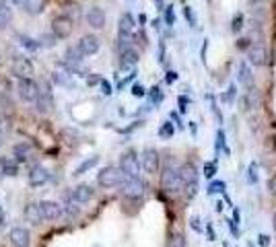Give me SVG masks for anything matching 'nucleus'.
<instances>
[{
  "mask_svg": "<svg viewBox=\"0 0 276 247\" xmlns=\"http://www.w3.org/2000/svg\"><path fill=\"white\" fill-rule=\"evenodd\" d=\"M62 11H64V17H68L72 23L80 19V7L76 3H70V0H68V3L62 5Z\"/></svg>",
  "mask_w": 276,
  "mask_h": 247,
  "instance_id": "393cba45",
  "label": "nucleus"
},
{
  "mask_svg": "<svg viewBox=\"0 0 276 247\" xmlns=\"http://www.w3.org/2000/svg\"><path fill=\"white\" fill-rule=\"evenodd\" d=\"M151 99H153L155 103H161V101H163V93H161L159 87H153V89H151Z\"/></svg>",
  "mask_w": 276,
  "mask_h": 247,
  "instance_id": "79ce46f5",
  "label": "nucleus"
},
{
  "mask_svg": "<svg viewBox=\"0 0 276 247\" xmlns=\"http://www.w3.org/2000/svg\"><path fill=\"white\" fill-rule=\"evenodd\" d=\"M39 210L44 220H58L62 216V206L54 200H41L39 202Z\"/></svg>",
  "mask_w": 276,
  "mask_h": 247,
  "instance_id": "9b49d317",
  "label": "nucleus"
},
{
  "mask_svg": "<svg viewBox=\"0 0 276 247\" xmlns=\"http://www.w3.org/2000/svg\"><path fill=\"white\" fill-rule=\"evenodd\" d=\"M183 17H186V21L190 23V27H196V15H194L192 7H183Z\"/></svg>",
  "mask_w": 276,
  "mask_h": 247,
  "instance_id": "72a5a7b5",
  "label": "nucleus"
},
{
  "mask_svg": "<svg viewBox=\"0 0 276 247\" xmlns=\"http://www.w3.org/2000/svg\"><path fill=\"white\" fill-rule=\"evenodd\" d=\"M101 83V91H103V95H112V85L108 83V80H99Z\"/></svg>",
  "mask_w": 276,
  "mask_h": 247,
  "instance_id": "09e8293b",
  "label": "nucleus"
},
{
  "mask_svg": "<svg viewBox=\"0 0 276 247\" xmlns=\"http://www.w3.org/2000/svg\"><path fill=\"white\" fill-rule=\"evenodd\" d=\"M3 224H5V222H3V214H0V227H3Z\"/></svg>",
  "mask_w": 276,
  "mask_h": 247,
  "instance_id": "680f3d73",
  "label": "nucleus"
},
{
  "mask_svg": "<svg viewBox=\"0 0 276 247\" xmlns=\"http://www.w3.org/2000/svg\"><path fill=\"white\" fill-rule=\"evenodd\" d=\"M177 80V72L175 70H167V74H165V83L167 85H173Z\"/></svg>",
  "mask_w": 276,
  "mask_h": 247,
  "instance_id": "de8ad7c7",
  "label": "nucleus"
},
{
  "mask_svg": "<svg viewBox=\"0 0 276 247\" xmlns=\"http://www.w3.org/2000/svg\"><path fill=\"white\" fill-rule=\"evenodd\" d=\"M0 163H3V171H5L7 177H17L19 175V163L15 159H11V156H3Z\"/></svg>",
  "mask_w": 276,
  "mask_h": 247,
  "instance_id": "5701e85b",
  "label": "nucleus"
},
{
  "mask_svg": "<svg viewBox=\"0 0 276 247\" xmlns=\"http://www.w3.org/2000/svg\"><path fill=\"white\" fill-rule=\"evenodd\" d=\"M0 208H3V206H0Z\"/></svg>",
  "mask_w": 276,
  "mask_h": 247,
  "instance_id": "0e129e2a",
  "label": "nucleus"
},
{
  "mask_svg": "<svg viewBox=\"0 0 276 247\" xmlns=\"http://www.w3.org/2000/svg\"><path fill=\"white\" fill-rule=\"evenodd\" d=\"M249 46H251V39H249V37L237 39V50H249Z\"/></svg>",
  "mask_w": 276,
  "mask_h": 247,
  "instance_id": "a18cd8bd",
  "label": "nucleus"
},
{
  "mask_svg": "<svg viewBox=\"0 0 276 247\" xmlns=\"http://www.w3.org/2000/svg\"><path fill=\"white\" fill-rule=\"evenodd\" d=\"M52 80L60 87H74V80H72V74L68 70V66L66 64H60L58 68L52 72Z\"/></svg>",
  "mask_w": 276,
  "mask_h": 247,
  "instance_id": "2eb2a0df",
  "label": "nucleus"
},
{
  "mask_svg": "<svg viewBox=\"0 0 276 247\" xmlns=\"http://www.w3.org/2000/svg\"><path fill=\"white\" fill-rule=\"evenodd\" d=\"M132 95H134V97H144V95H146L144 87H142V85H132Z\"/></svg>",
  "mask_w": 276,
  "mask_h": 247,
  "instance_id": "49530a36",
  "label": "nucleus"
},
{
  "mask_svg": "<svg viewBox=\"0 0 276 247\" xmlns=\"http://www.w3.org/2000/svg\"><path fill=\"white\" fill-rule=\"evenodd\" d=\"M247 58H249V64L253 66H264L268 60V54H266V48H264V43H253V46H249L247 50Z\"/></svg>",
  "mask_w": 276,
  "mask_h": 247,
  "instance_id": "4468645a",
  "label": "nucleus"
},
{
  "mask_svg": "<svg viewBox=\"0 0 276 247\" xmlns=\"http://www.w3.org/2000/svg\"><path fill=\"white\" fill-rule=\"evenodd\" d=\"M175 134V126L171 122H163L161 128H159V138L163 140H171V136Z\"/></svg>",
  "mask_w": 276,
  "mask_h": 247,
  "instance_id": "c85d7f7f",
  "label": "nucleus"
},
{
  "mask_svg": "<svg viewBox=\"0 0 276 247\" xmlns=\"http://www.w3.org/2000/svg\"><path fill=\"white\" fill-rule=\"evenodd\" d=\"M221 148H223L225 154H229V148H227V144H225V132H223V130L217 132V150H221Z\"/></svg>",
  "mask_w": 276,
  "mask_h": 247,
  "instance_id": "f704fd0d",
  "label": "nucleus"
},
{
  "mask_svg": "<svg viewBox=\"0 0 276 247\" xmlns=\"http://www.w3.org/2000/svg\"><path fill=\"white\" fill-rule=\"evenodd\" d=\"M165 23L169 27L175 25V11H173V7H165Z\"/></svg>",
  "mask_w": 276,
  "mask_h": 247,
  "instance_id": "473e14b6",
  "label": "nucleus"
},
{
  "mask_svg": "<svg viewBox=\"0 0 276 247\" xmlns=\"http://www.w3.org/2000/svg\"><path fill=\"white\" fill-rule=\"evenodd\" d=\"M99 163V154H93V156H89V159H84L76 169H74V177H78V175H82V173H87V171H91L95 165Z\"/></svg>",
  "mask_w": 276,
  "mask_h": 247,
  "instance_id": "b1692460",
  "label": "nucleus"
},
{
  "mask_svg": "<svg viewBox=\"0 0 276 247\" xmlns=\"http://www.w3.org/2000/svg\"><path fill=\"white\" fill-rule=\"evenodd\" d=\"M217 173V161H210V163H204V177L206 179H212Z\"/></svg>",
  "mask_w": 276,
  "mask_h": 247,
  "instance_id": "2f4dec72",
  "label": "nucleus"
},
{
  "mask_svg": "<svg viewBox=\"0 0 276 247\" xmlns=\"http://www.w3.org/2000/svg\"><path fill=\"white\" fill-rule=\"evenodd\" d=\"M266 188L270 192V196H276V175H270L268 182H266Z\"/></svg>",
  "mask_w": 276,
  "mask_h": 247,
  "instance_id": "a19ab883",
  "label": "nucleus"
},
{
  "mask_svg": "<svg viewBox=\"0 0 276 247\" xmlns=\"http://www.w3.org/2000/svg\"><path fill=\"white\" fill-rule=\"evenodd\" d=\"M159 152L155 148H144L142 152V169L148 173V175H155L159 173Z\"/></svg>",
  "mask_w": 276,
  "mask_h": 247,
  "instance_id": "9d476101",
  "label": "nucleus"
},
{
  "mask_svg": "<svg viewBox=\"0 0 276 247\" xmlns=\"http://www.w3.org/2000/svg\"><path fill=\"white\" fill-rule=\"evenodd\" d=\"M13 5H23V0H11Z\"/></svg>",
  "mask_w": 276,
  "mask_h": 247,
  "instance_id": "6e6d98bb",
  "label": "nucleus"
},
{
  "mask_svg": "<svg viewBox=\"0 0 276 247\" xmlns=\"http://www.w3.org/2000/svg\"><path fill=\"white\" fill-rule=\"evenodd\" d=\"M138 60H140V56H138V52L132 46L120 52V66H122L124 70H132L134 66L138 64Z\"/></svg>",
  "mask_w": 276,
  "mask_h": 247,
  "instance_id": "dca6fc26",
  "label": "nucleus"
},
{
  "mask_svg": "<svg viewBox=\"0 0 276 247\" xmlns=\"http://www.w3.org/2000/svg\"><path fill=\"white\" fill-rule=\"evenodd\" d=\"M11 21H13V11L7 5H0V29L9 27Z\"/></svg>",
  "mask_w": 276,
  "mask_h": 247,
  "instance_id": "cd10ccee",
  "label": "nucleus"
},
{
  "mask_svg": "<svg viewBox=\"0 0 276 247\" xmlns=\"http://www.w3.org/2000/svg\"><path fill=\"white\" fill-rule=\"evenodd\" d=\"M9 239H11L13 247H29V243H31V233H29V229H25V227H15V229H11Z\"/></svg>",
  "mask_w": 276,
  "mask_h": 247,
  "instance_id": "ddd939ff",
  "label": "nucleus"
},
{
  "mask_svg": "<svg viewBox=\"0 0 276 247\" xmlns=\"http://www.w3.org/2000/svg\"><path fill=\"white\" fill-rule=\"evenodd\" d=\"M206 235H208V241H215L217 239V235H215V231H212L210 224H206Z\"/></svg>",
  "mask_w": 276,
  "mask_h": 247,
  "instance_id": "3c124183",
  "label": "nucleus"
},
{
  "mask_svg": "<svg viewBox=\"0 0 276 247\" xmlns=\"http://www.w3.org/2000/svg\"><path fill=\"white\" fill-rule=\"evenodd\" d=\"M3 138H5V134H3V132H0V146H3Z\"/></svg>",
  "mask_w": 276,
  "mask_h": 247,
  "instance_id": "052dcab7",
  "label": "nucleus"
},
{
  "mask_svg": "<svg viewBox=\"0 0 276 247\" xmlns=\"http://www.w3.org/2000/svg\"><path fill=\"white\" fill-rule=\"evenodd\" d=\"M72 29H74V25H72V21H70L68 17H64V15L54 17V21H52V33L56 35V39H66V37H70Z\"/></svg>",
  "mask_w": 276,
  "mask_h": 247,
  "instance_id": "6e6552de",
  "label": "nucleus"
},
{
  "mask_svg": "<svg viewBox=\"0 0 276 247\" xmlns=\"http://www.w3.org/2000/svg\"><path fill=\"white\" fill-rule=\"evenodd\" d=\"M188 97L186 95H179L177 97V105H179V114H186V111H188Z\"/></svg>",
  "mask_w": 276,
  "mask_h": 247,
  "instance_id": "37998d69",
  "label": "nucleus"
},
{
  "mask_svg": "<svg viewBox=\"0 0 276 247\" xmlns=\"http://www.w3.org/2000/svg\"><path fill=\"white\" fill-rule=\"evenodd\" d=\"M120 169L126 177H138L140 173V161H138V154L136 150H126L120 156Z\"/></svg>",
  "mask_w": 276,
  "mask_h": 247,
  "instance_id": "20e7f679",
  "label": "nucleus"
},
{
  "mask_svg": "<svg viewBox=\"0 0 276 247\" xmlns=\"http://www.w3.org/2000/svg\"><path fill=\"white\" fill-rule=\"evenodd\" d=\"M235 93H237V89H235V85H231V87L227 89V93H225L223 101H225L227 105H231V103H233V99H235Z\"/></svg>",
  "mask_w": 276,
  "mask_h": 247,
  "instance_id": "4c0bfd02",
  "label": "nucleus"
},
{
  "mask_svg": "<svg viewBox=\"0 0 276 247\" xmlns=\"http://www.w3.org/2000/svg\"><path fill=\"white\" fill-rule=\"evenodd\" d=\"M169 118H171V120L177 124V128H179V130H183V124H181V120H179V116H177V114H171Z\"/></svg>",
  "mask_w": 276,
  "mask_h": 247,
  "instance_id": "603ef678",
  "label": "nucleus"
},
{
  "mask_svg": "<svg viewBox=\"0 0 276 247\" xmlns=\"http://www.w3.org/2000/svg\"><path fill=\"white\" fill-rule=\"evenodd\" d=\"M78 50H80V54L82 56H93V54H97L99 52V48H101V41H99V37L97 35H82L80 39H78V46H76Z\"/></svg>",
  "mask_w": 276,
  "mask_h": 247,
  "instance_id": "1a4fd4ad",
  "label": "nucleus"
},
{
  "mask_svg": "<svg viewBox=\"0 0 276 247\" xmlns=\"http://www.w3.org/2000/svg\"><path fill=\"white\" fill-rule=\"evenodd\" d=\"M169 247H186V239L181 233H175L171 237V241H169Z\"/></svg>",
  "mask_w": 276,
  "mask_h": 247,
  "instance_id": "e433bc0d",
  "label": "nucleus"
},
{
  "mask_svg": "<svg viewBox=\"0 0 276 247\" xmlns=\"http://www.w3.org/2000/svg\"><path fill=\"white\" fill-rule=\"evenodd\" d=\"M93 196H95V190L89 184H80L70 192V198L74 204H87V202L93 200Z\"/></svg>",
  "mask_w": 276,
  "mask_h": 247,
  "instance_id": "f8f14e48",
  "label": "nucleus"
},
{
  "mask_svg": "<svg viewBox=\"0 0 276 247\" xmlns=\"http://www.w3.org/2000/svg\"><path fill=\"white\" fill-rule=\"evenodd\" d=\"M258 243H260L262 247H268V245H270V237L262 233V235H258Z\"/></svg>",
  "mask_w": 276,
  "mask_h": 247,
  "instance_id": "8fccbe9b",
  "label": "nucleus"
},
{
  "mask_svg": "<svg viewBox=\"0 0 276 247\" xmlns=\"http://www.w3.org/2000/svg\"><path fill=\"white\" fill-rule=\"evenodd\" d=\"M134 27H136V23H134V17H132L130 13H124V15L120 17V27H118L120 35L134 37Z\"/></svg>",
  "mask_w": 276,
  "mask_h": 247,
  "instance_id": "aec40b11",
  "label": "nucleus"
},
{
  "mask_svg": "<svg viewBox=\"0 0 276 247\" xmlns=\"http://www.w3.org/2000/svg\"><path fill=\"white\" fill-rule=\"evenodd\" d=\"M233 33H239L243 29V15H235L233 17V25H231Z\"/></svg>",
  "mask_w": 276,
  "mask_h": 247,
  "instance_id": "c9c22d12",
  "label": "nucleus"
},
{
  "mask_svg": "<svg viewBox=\"0 0 276 247\" xmlns=\"http://www.w3.org/2000/svg\"><path fill=\"white\" fill-rule=\"evenodd\" d=\"M249 3H251V5H260V3H262V0H249Z\"/></svg>",
  "mask_w": 276,
  "mask_h": 247,
  "instance_id": "bf43d9fd",
  "label": "nucleus"
},
{
  "mask_svg": "<svg viewBox=\"0 0 276 247\" xmlns=\"http://www.w3.org/2000/svg\"><path fill=\"white\" fill-rule=\"evenodd\" d=\"M13 152H15V161L17 163H21V161H25L27 156H29V152H31V146L29 144H17L15 148H13Z\"/></svg>",
  "mask_w": 276,
  "mask_h": 247,
  "instance_id": "bb28decb",
  "label": "nucleus"
},
{
  "mask_svg": "<svg viewBox=\"0 0 276 247\" xmlns=\"http://www.w3.org/2000/svg\"><path fill=\"white\" fill-rule=\"evenodd\" d=\"M272 222H274V231H276V212H274V216H272Z\"/></svg>",
  "mask_w": 276,
  "mask_h": 247,
  "instance_id": "13d9d810",
  "label": "nucleus"
},
{
  "mask_svg": "<svg viewBox=\"0 0 276 247\" xmlns=\"http://www.w3.org/2000/svg\"><path fill=\"white\" fill-rule=\"evenodd\" d=\"M0 5H5V0H0Z\"/></svg>",
  "mask_w": 276,
  "mask_h": 247,
  "instance_id": "e2e57ef3",
  "label": "nucleus"
},
{
  "mask_svg": "<svg viewBox=\"0 0 276 247\" xmlns=\"http://www.w3.org/2000/svg\"><path fill=\"white\" fill-rule=\"evenodd\" d=\"M35 109L39 111V114H50V111L54 109V97H52V89H50L48 80L39 83V95H37V101H35Z\"/></svg>",
  "mask_w": 276,
  "mask_h": 247,
  "instance_id": "7ed1b4c3",
  "label": "nucleus"
},
{
  "mask_svg": "<svg viewBox=\"0 0 276 247\" xmlns=\"http://www.w3.org/2000/svg\"><path fill=\"white\" fill-rule=\"evenodd\" d=\"M11 72H13L17 78H31L33 72H35L33 62H31L29 58H25V56H17V58H13V62H11Z\"/></svg>",
  "mask_w": 276,
  "mask_h": 247,
  "instance_id": "0eeeda50",
  "label": "nucleus"
},
{
  "mask_svg": "<svg viewBox=\"0 0 276 247\" xmlns=\"http://www.w3.org/2000/svg\"><path fill=\"white\" fill-rule=\"evenodd\" d=\"M48 179H50V171H48L46 167H41V165H37V167H33V169L29 171V184H31L33 188L46 186Z\"/></svg>",
  "mask_w": 276,
  "mask_h": 247,
  "instance_id": "f3484780",
  "label": "nucleus"
},
{
  "mask_svg": "<svg viewBox=\"0 0 276 247\" xmlns=\"http://www.w3.org/2000/svg\"><path fill=\"white\" fill-rule=\"evenodd\" d=\"M124 179H126V175L122 173V169H120V167H114V165L103 167V169L97 173V184H99L101 188H118V186H122Z\"/></svg>",
  "mask_w": 276,
  "mask_h": 247,
  "instance_id": "f03ea898",
  "label": "nucleus"
},
{
  "mask_svg": "<svg viewBox=\"0 0 276 247\" xmlns=\"http://www.w3.org/2000/svg\"><path fill=\"white\" fill-rule=\"evenodd\" d=\"M25 218H27L31 224H41L44 216H41L39 204H35V202H29V204L25 206Z\"/></svg>",
  "mask_w": 276,
  "mask_h": 247,
  "instance_id": "412c9836",
  "label": "nucleus"
},
{
  "mask_svg": "<svg viewBox=\"0 0 276 247\" xmlns=\"http://www.w3.org/2000/svg\"><path fill=\"white\" fill-rule=\"evenodd\" d=\"M225 190H227V184L225 182H219V179H217V182H210L208 184V196H217V194H225Z\"/></svg>",
  "mask_w": 276,
  "mask_h": 247,
  "instance_id": "c756f323",
  "label": "nucleus"
},
{
  "mask_svg": "<svg viewBox=\"0 0 276 247\" xmlns=\"http://www.w3.org/2000/svg\"><path fill=\"white\" fill-rule=\"evenodd\" d=\"M87 23L93 29H103L105 27V13H103V9L91 7L89 13H87Z\"/></svg>",
  "mask_w": 276,
  "mask_h": 247,
  "instance_id": "a211bd4d",
  "label": "nucleus"
},
{
  "mask_svg": "<svg viewBox=\"0 0 276 247\" xmlns=\"http://www.w3.org/2000/svg\"><path fill=\"white\" fill-rule=\"evenodd\" d=\"M17 91H19V97L25 103H35L39 95V83H35L33 78H19Z\"/></svg>",
  "mask_w": 276,
  "mask_h": 247,
  "instance_id": "39448f33",
  "label": "nucleus"
},
{
  "mask_svg": "<svg viewBox=\"0 0 276 247\" xmlns=\"http://www.w3.org/2000/svg\"><path fill=\"white\" fill-rule=\"evenodd\" d=\"M155 5H157L159 9H163V7H165V0H155Z\"/></svg>",
  "mask_w": 276,
  "mask_h": 247,
  "instance_id": "5fc2aeb1",
  "label": "nucleus"
},
{
  "mask_svg": "<svg viewBox=\"0 0 276 247\" xmlns=\"http://www.w3.org/2000/svg\"><path fill=\"white\" fill-rule=\"evenodd\" d=\"M39 46H56V35L52 33V35H41V43H39Z\"/></svg>",
  "mask_w": 276,
  "mask_h": 247,
  "instance_id": "ea45409f",
  "label": "nucleus"
},
{
  "mask_svg": "<svg viewBox=\"0 0 276 247\" xmlns=\"http://www.w3.org/2000/svg\"><path fill=\"white\" fill-rule=\"evenodd\" d=\"M5 177V171H3V163H0V179Z\"/></svg>",
  "mask_w": 276,
  "mask_h": 247,
  "instance_id": "4d7b16f0",
  "label": "nucleus"
},
{
  "mask_svg": "<svg viewBox=\"0 0 276 247\" xmlns=\"http://www.w3.org/2000/svg\"><path fill=\"white\" fill-rule=\"evenodd\" d=\"M223 208H225V206H223V202L219 200V202H217V204H215V210H217V212H223Z\"/></svg>",
  "mask_w": 276,
  "mask_h": 247,
  "instance_id": "864d4df0",
  "label": "nucleus"
},
{
  "mask_svg": "<svg viewBox=\"0 0 276 247\" xmlns=\"http://www.w3.org/2000/svg\"><path fill=\"white\" fill-rule=\"evenodd\" d=\"M161 188L167 194H177L181 190V171L179 165H175L173 161H167L161 171Z\"/></svg>",
  "mask_w": 276,
  "mask_h": 247,
  "instance_id": "f257e3e1",
  "label": "nucleus"
},
{
  "mask_svg": "<svg viewBox=\"0 0 276 247\" xmlns=\"http://www.w3.org/2000/svg\"><path fill=\"white\" fill-rule=\"evenodd\" d=\"M251 78H253V74H251V66L247 64V62H239V66H237V80L241 83V85H251Z\"/></svg>",
  "mask_w": 276,
  "mask_h": 247,
  "instance_id": "4be33fe9",
  "label": "nucleus"
},
{
  "mask_svg": "<svg viewBox=\"0 0 276 247\" xmlns=\"http://www.w3.org/2000/svg\"><path fill=\"white\" fill-rule=\"evenodd\" d=\"M190 227H192L196 233H202L204 229H202V224H200V218L198 216H192V218H190Z\"/></svg>",
  "mask_w": 276,
  "mask_h": 247,
  "instance_id": "c03bdc74",
  "label": "nucleus"
},
{
  "mask_svg": "<svg viewBox=\"0 0 276 247\" xmlns=\"http://www.w3.org/2000/svg\"><path fill=\"white\" fill-rule=\"evenodd\" d=\"M19 41H21V46L23 48H27V50H37L39 48V43L35 41V39H31V37H25V35H19Z\"/></svg>",
  "mask_w": 276,
  "mask_h": 247,
  "instance_id": "7c9ffc66",
  "label": "nucleus"
},
{
  "mask_svg": "<svg viewBox=\"0 0 276 247\" xmlns=\"http://www.w3.org/2000/svg\"><path fill=\"white\" fill-rule=\"evenodd\" d=\"M23 7L29 15H39L44 11V0H23Z\"/></svg>",
  "mask_w": 276,
  "mask_h": 247,
  "instance_id": "a878e982",
  "label": "nucleus"
},
{
  "mask_svg": "<svg viewBox=\"0 0 276 247\" xmlns=\"http://www.w3.org/2000/svg\"><path fill=\"white\" fill-rule=\"evenodd\" d=\"M247 182H249V184H256V182H258V171H256V165H249V169H247Z\"/></svg>",
  "mask_w": 276,
  "mask_h": 247,
  "instance_id": "58836bf2",
  "label": "nucleus"
},
{
  "mask_svg": "<svg viewBox=\"0 0 276 247\" xmlns=\"http://www.w3.org/2000/svg\"><path fill=\"white\" fill-rule=\"evenodd\" d=\"M122 192L126 198H130V200H138L144 196L146 192V184L142 182L140 177H126L124 182H122Z\"/></svg>",
  "mask_w": 276,
  "mask_h": 247,
  "instance_id": "423d86ee",
  "label": "nucleus"
},
{
  "mask_svg": "<svg viewBox=\"0 0 276 247\" xmlns=\"http://www.w3.org/2000/svg\"><path fill=\"white\" fill-rule=\"evenodd\" d=\"M179 171H181V188L188 186V184H196L198 182V169H196L194 163L179 165Z\"/></svg>",
  "mask_w": 276,
  "mask_h": 247,
  "instance_id": "6ab92c4d",
  "label": "nucleus"
}]
</instances>
